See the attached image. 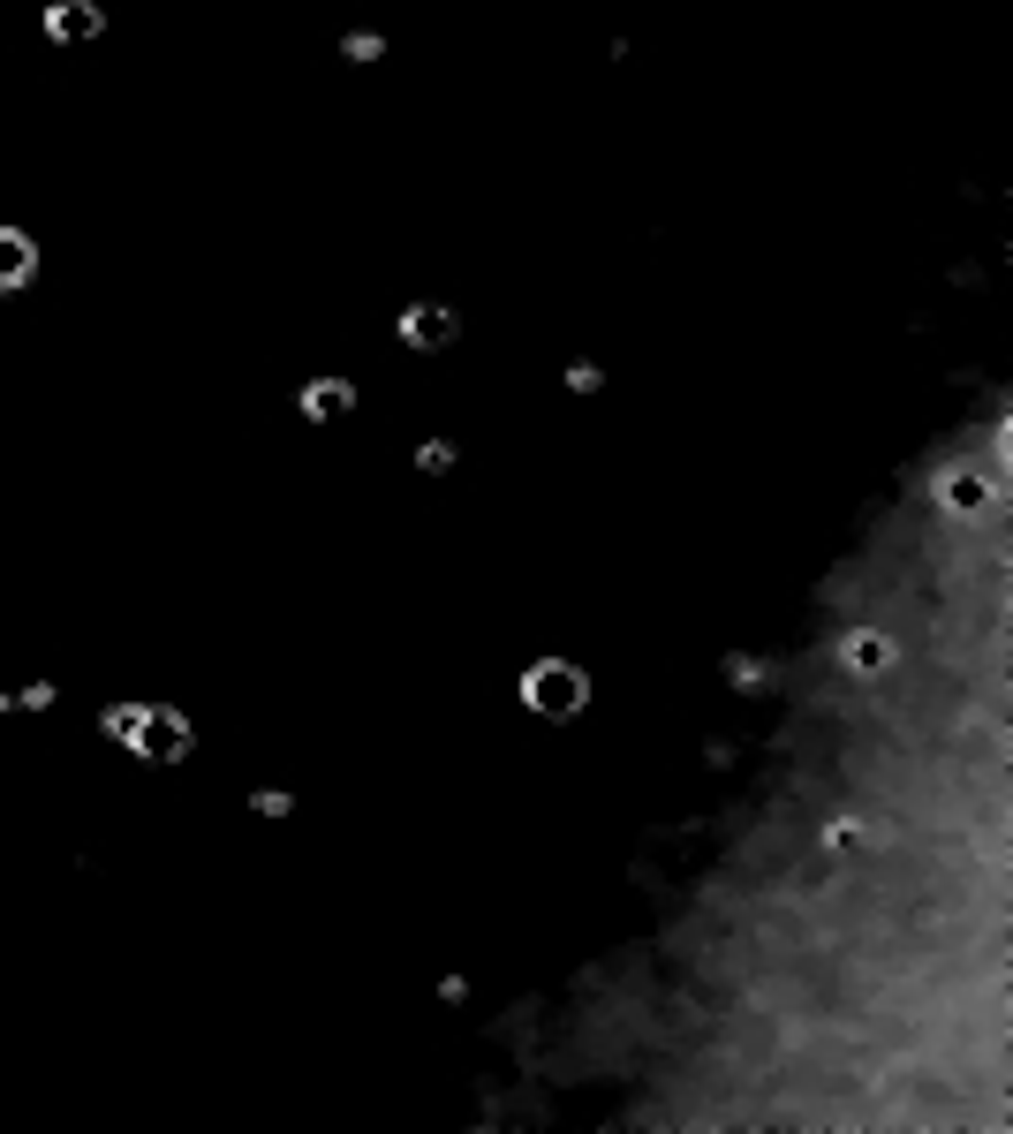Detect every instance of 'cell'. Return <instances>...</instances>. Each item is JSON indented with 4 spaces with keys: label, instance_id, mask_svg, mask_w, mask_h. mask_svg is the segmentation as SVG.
<instances>
[{
    "label": "cell",
    "instance_id": "6da1fadb",
    "mask_svg": "<svg viewBox=\"0 0 1013 1134\" xmlns=\"http://www.w3.org/2000/svg\"><path fill=\"white\" fill-rule=\"evenodd\" d=\"M583 696H590V688H583V673H575V666H537L530 673V704L545 711V719H575Z\"/></svg>",
    "mask_w": 1013,
    "mask_h": 1134
},
{
    "label": "cell",
    "instance_id": "7a4b0ae2",
    "mask_svg": "<svg viewBox=\"0 0 1013 1134\" xmlns=\"http://www.w3.org/2000/svg\"><path fill=\"white\" fill-rule=\"evenodd\" d=\"M23 280H31V242L0 227V288H23Z\"/></svg>",
    "mask_w": 1013,
    "mask_h": 1134
},
{
    "label": "cell",
    "instance_id": "3957f363",
    "mask_svg": "<svg viewBox=\"0 0 1013 1134\" xmlns=\"http://www.w3.org/2000/svg\"><path fill=\"white\" fill-rule=\"evenodd\" d=\"M121 734H137L152 756H174V749H182V726H167V719H121Z\"/></svg>",
    "mask_w": 1013,
    "mask_h": 1134
},
{
    "label": "cell",
    "instance_id": "277c9868",
    "mask_svg": "<svg viewBox=\"0 0 1013 1134\" xmlns=\"http://www.w3.org/2000/svg\"><path fill=\"white\" fill-rule=\"evenodd\" d=\"M416 333H424V348H439V341H447V310H409V341H416Z\"/></svg>",
    "mask_w": 1013,
    "mask_h": 1134
},
{
    "label": "cell",
    "instance_id": "5b68a950",
    "mask_svg": "<svg viewBox=\"0 0 1013 1134\" xmlns=\"http://www.w3.org/2000/svg\"><path fill=\"white\" fill-rule=\"evenodd\" d=\"M983 492L991 484H976V477H945V507H983Z\"/></svg>",
    "mask_w": 1013,
    "mask_h": 1134
},
{
    "label": "cell",
    "instance_id": "8992f818",
    "mask_svg": "<svg viewBox=\"0 0 1013 1134\" xmlns=\"http://www.w3.org/2000/svg\"><path fill=\"white\" fill-rule=\"evenodd\" d=\"M46 23H61V31H91V23H99V16H91L84 0H69V8H53V16H46Z\"/></svg>",
    "mask_w": 1013,
    "mask_h": 1134
},
{
    "label": "cell",
    "instance_id": "52a82bcc",
    "mask_svg": "<svg viewBox=\"0 0 1013 1134\" xmlns=\"http://www.w3.org/2000/svg\"><path fill=\"white\" fill-rule=\"evenodd\" d=\"M341 401H348L341 386H318V394H310V416H341Z\"/></svg>",
    "mask_w": 1013,
    "mask_h": 1134
},
{
    "label": "cell",
    "instance_id": "ba28073f",
    "mask_svg": "<svg viewBox=\"0 0 1013 1134\" xmlns=\"http://www.w3.org/2000/svg\"><path fill=\"white\" fill-rule=\"evenodd\" d=\"M855 666L870 673V666H885V651H877V636H855Z\"/></svg>",
    "mask_w": 1013,
    "mask_h": 1134
}]
</instances>
